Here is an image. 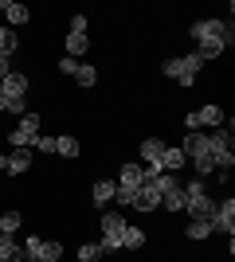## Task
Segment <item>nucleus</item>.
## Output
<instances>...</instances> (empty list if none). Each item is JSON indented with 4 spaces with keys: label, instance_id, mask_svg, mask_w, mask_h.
I'll list each match as a JSON object with an SVG mask.
<instances>
[{
    "label": "nucleus",
    "instance_id": "1",
    "mask_svg": "<svg viewBox=\"0 0 235 262\" xmlns=\"http://www.w3.org/2000/svg\"><path fill=\"white\" fill-rule=\"evenodd\" d=\"M188 35L196 39V43H224V47H231V24L220 20V16L196 20V24L188 28Z\"/></svg>",
    "mask_w": 235,
    "mask_h": 262
},
{
    "label": "nucleus",
    "instance_id": "2",
    "mask_svg": "<svg viewBox=\"0 0 235 262\" xmlns=\"http://www.w3.org/2000/svg\"><path fill=\"white\" fill-rule=\"evenodd\" d=\"M204 71L200 55H177V59H165V78H173V82H180V86H196V75Z\"/></svg>",
    "mask_w": 235,
    "mask_h": 262
},
{
    "label": "nucleus",
    "instance_id": "3",
    "mask_svg": "<svg viewBox=\"0 0 235 262\" xmlns=\"http://www.w3.org/2000/svg\"><path fill=\"white\" fill-rule=\"evenodd\" d=\"M216 208V200L208 196V184L204 180H188L184 184V211H188V219H208Z\"/></svg>",
    "mask_w": 235,
    "mask_h": 262
},
{
    "label": "nucleus",
    "instance_id": "4",
    "mask_svg": "<svg viewBox=\"0 0 235 262\" xmlns=\"http://www.w3.org/2000/svg\"><path fill=\"white\" fill-rule=\"evenodd\" d=\"M130 227L122 211H102V254H118L122 251V231Z\"/></svg>",
    "mask_w": 235,
    "mask_h": 262
},
{
    "label": "nucleus",
    "instance_id": "5",
    "mask_svg": "<svg viewBox=\"0 0 235 262\" xmlns=\"http://www.w3.org/2000/svg\"><path fill=\"white\" fill-rule=\"evenodd\" d=\"M208 227H212V235H227V239H235V200H216L212 215H208Z\"/></svg>",
    "mask_w": 235,
    "mask_h": 262
},
{
    "label": "nucleus",
    "instance_id": "6",
    "mask_svg": "<svg viewBox=\"0 0 235 262\" xmlns=\"http://www.w3.org/2000/svg\"><path fill=\"white\" fill-rule=\"evenodd\" d=\"M24 254H28V262H59V258H63V243L32 235V239L24 243Z\"/></svg>",
    "mask_w": 235,
    "mask_h": 262
},
{
    "label": "nucleus",
    "instance_id": "7",
    "mask_svg": "<svg viewBox=\"0 0 235 262\" xmlns=\"http://www.w3.org/2000/svg\"><path fill=\"white\" fill-rule=\"evenodd\" d=\"M184 125H188V129H220V125H224V110L220 106H200V110H192L188 118H184Z\"/></svg>",
    "mask_w": 235,
    "mask_h": 262
},
{
    "label": "nucleus",
    "instance_id": "8",
    "mask_svg": "<svg viewBox=\"0 0 235 262\" xmlns=\"http://www.w3.org/2000/svg\"><path fill=\"white\" fill-rule=\"evenodd\" d=\"M32 168V149H12V153H0V172L4 176H24Z\"/></svg>",
    "mask_w": 235,
    "mask_h": 262
},
{
    "label": "nucleus",
    "instance_id": "9",
    "mask_svg": "<svg viewBox=\"0 0 235 262\" xmlns=\"http://www.w3.org/2000/svg\"><path fill=\"white\" fill-rule=\"evenodd\" d=\"M157 208H161V192L145 180V184L137 188V196H134V211H157Z\"/></svg>",
    "mask_w": 235,
    "mask_h": 262
},
{
    "label": "nucleus",
    "instance_id": "10",
    "mask_svg": "<svg viewBox=\"0 0 235 262\" xmlns=\"http://www.w3.org/2000/svg\"><path fill=\"white\" fill-rule=\"evenodd\" d=\"M0 90H4L8 98H28V75H24V71H12L8 78H0Z\"/></svg>",
    "mask_w": 235,
    "mask_h": 262
},
{
    "label": "nucleus",
    "instance_id": "11",
    "mask_svg": "<svg viewBox=\"0 0 235 262\" xmlns=\"http://www.w3.org/2000/svg\"><path fill=\"white\" fill-rule=\"evenodd\" d=\"M165 149H168V145L161 141V137H145V141H141V164H157V168H161Z\"/></svg>",
    "mask_w": 235,
    "mask_h": 262
},
{
    "label": "nucleus",
    "instance_id": "12",
    "mask_svg": "<svg viewBox=\"0 0 235 262\" xmlns=\"http://www.w3.org/2000/svg\"><path fill=\"white\" fill-rule=\"evenodd\" d=\"M0 12L8 16L12 28H20V24L32 20V8H28V4H16V0H0Z\"/></svg>",
    "mask_w": 235,
    "mask_h": 262
},
{
    "label": "nucleus",
    "instance_id": "13",
    "mask_svg": "<svg viewBox=\"0 0 235 262\" xmlns=\"http://www.w3.org/2000/svg\"><path fill=\"white\" fill-rule=\"evenodd\" d=\"M114 188H118L114 180H98V184L90 188V200H94V208H98V211L114 204Z\"/></svg>",
    "mask_w": 235,
    "mask_h": 262
},
{
    "label": "nucleus",
    "instance_id": "14",
    "mask_svg": "<svg viewBox=\"0 0 235 262\" xmlns=\"http://www.w3.org/2000/svg\"><path fill=\"white\" fill-rule=\"evenodd\" d=\"M0 262H28V254H24V247L16 239L0 235Z\"/></svg>",
    "mask_w": 235,
    "mask_h": 262
},
{
    "label": "nucleus",
    "instance_id": "15",
    "mask_svg": "<svg viewBox=\"0 0 235 262\" xmlns=\"http://www.w3.org/2000/svg\"><path fill=\"white\" fill-rule=\"evenodd\" d=\"M55 153L67 157V161H75V157L82 153V145H78V137H71V133H59L55 137Z\"/></svg>",
    "mask_w": 235,
    "mask_h": 262
},
{
    "label": "nucleus",
    "instance_id": "16",
    "mask_svg": "<svg viewBox=\"0 0 235 262\" xmlns=\"http://www.w3.org/2000/svg\"><path fill=\"white\" fill-rule=\"evenodd\" d=\"M161 208H165V211H184V184L168 188L165 196H161Z\"/></svg>",
    "mask_w": 235,
    "mask_h": 262
},
{
    "label": "nucleus",
    "instance_id": "17",
    "mask_svg": "<svg viewBox=\"0 0 235 262\" xmlns=\"http://www.w3.org/2000/svg\"><path fill=\"white\" fill-rule=\"evenodd\" d=\"M141 247H145V231L130 223V227L122 231V251H141Z\"/></svg>",
    "mask_w": 235,
    "mask_h": 262
},
{
    "label": "nucleus",
    "instance_id": "18",
    "mask_svg": "<svg viewBox=\"0 0 235 262\" xmlns=\"http://www.w3.org/2000/svg\"><path fill=\"white\" fill-rule=\"evenodd\" d=\"M114 184L122 188H141V164H122V172H118V180Z\"/></svg>",
    "mask_w": 235,
    "mask_h": 262
},
{
    "label": "nucleus",
    "instance_id": "19",
    "mask_svg": "<svg viewBox=\"0 0 235 262\" xmlns=\"http://www.w3.org/2000/svg\"><path fill=\"white\" fill-rule=\"evenodd\" d=\"M184 235H188L192 243H204V239H212V227H208V219H188Z\"/></svg>",
    "mask_w": 235,
    "mask_h": 262
},
{
    "label": "nucleus",
    "instance_id": "20",
    "mask_svg": "<svg viewBox=\"0 0 235 262\" xmlns=\"http://www.w3.org/2000/svg\"><path fill=\"white\" fill-rule=\"evenodd\" d=\"M16 51H20V35L12 32V28H0V55H4V59H12Z\"/></svg>",
    "mask_w": 235,
    "mask_h": 262
},
{
    "label": "nucleus",
    "instance_id": "21",
    "mask_svg": "<svg viewBox=\"0 0 235 262\" xmlns=\"http://www.w3.org/2000/svg\"><path fill=\"white\" fill-rule=\"evenodd\" d=\"M35 137H39V133H32V129H20V125H16V129L8 133L12 149H35Z\"/></svg>",
    "mask_w": 235,
    "mask_h": 262
},
{
    "label": "nucleus",
    "instance_id": "22",
    "mask_svg": "<svg viewBox=\"0 0 235 262\" xmlns=\"http://www.w3.org/2000/svg\"><path fill=\"white\" fill-rule=\"evenodd\" d=\"M184 164H188V157L180 153V149H173V145H168L165 157H161V168H165V172H177V168H184Z\"/></svg>",
    "mask_w": 235,
    "mask_h": 262
},
{
    "label": "nucleus",
    "instance_id": "23",
    "mask_svg": "<svg viewBox=\"0 0 235 262\" xmlns=\"http://www.w3.org/2000/svg\"><path fill=\"white\" fill-rule=\"evenodd\" d=\"M87 51H90V39H87V35L67 32V59H78V55H87Z\"/></svg>",
    "mask_w": 235,
    "mask_h": 262
},
{
    "label": "nucleus",
    "instance_id": "24",
    "mask_svg": "<svg viewBox=\"0 0 235 262\" xmlns=\"http://www.w3.org/2000/svg\"><path fill=\"white\" fill-rule=\"evenodd\" d=\"M20 223H24V215L20 211H4V215H0V235H16V231H20Z\"/></svg>",
    "mask_w": 235,
    "mask_h": 262
},
{
    "label": "nucleus",
    "instance_id": "25",
    "mask_svg": "<svg viewBox=\"0 0 235 262\" xmlns=\"http://www.w3.org/2000/svg\"><path fill=\"white\" fill-rule=\"evenodd\" d=\"M75 82H78V86H94V82H98V67L78 63V71H75Z\"/></svg>",
    "mask_w": 235,
    "mask_h": 262
},
{
    "label": "nucleus",
    "instance_id": "26",
    "mask_svg": "<svg viewBox=\"0 0 235 262\" xmlns=\"http://www.w3.org/2000/svg\"><path fill=\"white\" fill-rule=\"evenodd\" d=\"M98 258H102L98 243H82V247H78V262H98Z\"/></svg>",
    "mask_w": 235,
    "mask_h": 262
},
{
    "label": "nucleus",
    "instance_id": "27",
    "mask_svg": "<svg viewBox=\"0 0 235 262\" xmlns=\"http://www.w3.org/2000/svg\"><path fill=\"white\" fill-rule=\"evenodd\" d=\"M67 32H75V35H87V16H82V12H75V16H71V28Z\"/></svg>",
    "mask_w": 235,
    "mask_h": 262
},
{
    "label": "nucleus",
    "instance_id": "28",
    "mask_svg": "<svg viewBox=\"0 0 235 262\" xmlns=\"http://www.w3.org/2000/svg\"><path fill=\"white\" fill-rule=\"evenodd\" d=\"M20 129H32V133H39V114H32V110H28V114L20 118Z\"/></svg>",
    "mask_w": 235,
    "mask_h": 262
},
{
    "label": "nucleus",
    "instance_id": "29",
    "mask_svg": "<svg viewBox=\"0 0 235 262\" xmlns=\"http://www.w3.org/2000/svg\"><path fill=\"white\" fill-rule=\"evenodd\" d=\"M75 71H78V59H67V55H63V59H59V75H71V78H75Z\"/></svg>",
    "mask_w": 235,
    "mask_h": 262
},
{
    "label": "nucleus",
    "instance_id": "30",
    "mask_svg": "<svg viewBox=\"0 0 235 262\" xmlns=\"http://www.w3.org/2000/svg\"><path fill=\"white\" fill-rule=\"evenodd\" d=\"M35 149H39V153H55V137H44V133H39V137H35Z\"/></svg>",
    "mask_w": 235,
    "mask_h": 262
},
{
    "label": "nucleus",
    "instance_id": "31",
    "mask_svg": "<svg viewBox=\"0 0 235 262\" xmlns=\"http://www.w3.org/2000/svg\"><path fill=\"white\" fill-rule=\"evenodd\" d=\"M8 75H12V67H8V59L0 55V78H8Z\"/></svg>",
    "mask_w": 235,
    "mask_h": 262
}]
</instances>
